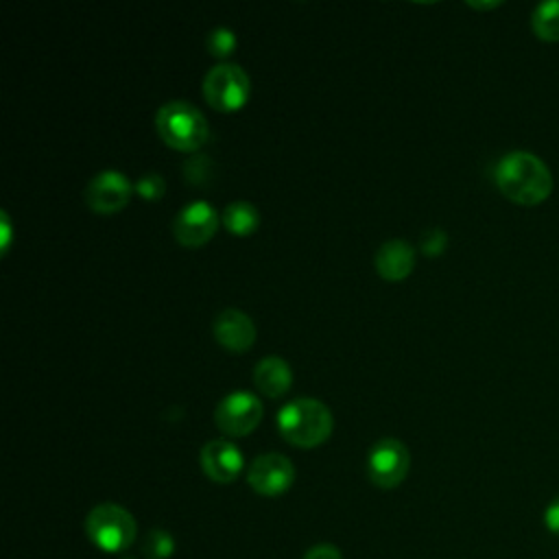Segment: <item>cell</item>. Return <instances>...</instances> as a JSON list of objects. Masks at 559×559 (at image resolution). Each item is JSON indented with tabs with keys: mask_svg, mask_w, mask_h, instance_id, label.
<instances>
[{
	"mask_svg": "<svg viewBox=\"0 0 559 559\" xmlns=\"http://www.w3.org/2000/svg\"><path fill=\"white\" fill-rule=\"evenodd\" d=\"M498 190L518 205H539L552 192L550 168L528 151H511L500 157L493 170Z\"/></svg>",
	"mask_w": 559,
	"mask_h": 559,
	"instance_id": "6da1fadb",
	"label": "cell"
},
{
	"mask_svg": "<svg viewBox=\"0 0 559 559\" xmlns=\"http://www.w3.org/2000/svg\"><path fill=\"white\" fill-rule=\"evenodd\" d=\"M277 428L282 437L299 448L323 443L332 428V411L317 397H295L277 411Z\"/></svg>",
	"mask_w": 559,
	"mask_h": 559,
	"instance_id": "7a4b0ae2",
	"label": "cell"
},
{
	"mask_svg": "<svg viewBox=\"0 0 559 559\" xmlns=\"http://www.w3.org/2000/svg\"><path fill=\"white\" fill-rule=\"evenodd\" d=\"M159 138L179 151H197L205 144L210 129L205 116L188 100H168L155 114Z\"/></svg>",
	"mask_w": 559,
	"mask_h": 559,
	"instance_id": "3957f363",
	"label": "cell"
},
{
	"mask_svg": "<svg viewBox=\"0 0 559 559\" xmlns=\"http://www.w3.org/2000/svg\"><path fill=\"white\" fill-rule=\"evenodd\" d=\"M85 533L94 546L107 552H120L135 542L133 515L114 502L96 504L85 518Z\"/></svg>",
	"mask_w": 559,
	"mask_h": 559,
	"instance_id": "277c9868",
	"label": "cell"
},
{
	"mask_svg": "<svg viewBox=\"0 0 559 559\" xmlns=\"http://www.w3.org/2000/svg\"><path fill=\"white\" fill-rule=\"evenodd\" d=\"M203 96L218 111H236L249 98V76L231 61H221L203 76Z\"/></svg>",
	"mask_w": 559,
	"mask_h": 559,
	"instance_id": "5b68a950",
	"label": "cell"
},
{
	"mask_svg": "<svg viewBox=\"0 0 559 559\" xmlns=\"http://www.w3.org/2000/svg\"><path fill=\"white\" fill-rule=\"evenodd\" d=\"M411 454L408 448L395 437L378 439L367 454V476L382 489L397 487L408 472Z\"/></svg>",
	"mask_w": 559,
	"mask_h": 559,
	"instance_id": "8992f818",
	"label": "cell"
},
{
	"mask_svg": "<svg viewBox=\"0 0 559 559\" xmlns=\"http://www.w3.org/2000/svg\"><path fill=\"white\" fill-rule=\"evenodd\" d=\"M262 402L255 393L251 391H231L225 397H221L216 411H214V421L216 426L229 435V437H245L249 435L262 419Z\"/></svg>",
	"mask_w": 559,
	"mask_h": 559,
	"instance_id": "52a82bcc",
	"label": "cell"
},
{
	"mask_svg": "<svg viewBox=\"0 0 559 559\" xmlns=\"http://www.w3.org/2000/svg\"><path fill=\"white\" fill-rule=\"evenodd\" d=\"M218 227V214L205 199L186 203L173 218V234L183 247H201L207 242Z\"/></svg>",
	"mask_w": 559,
	"mask_h": 559,
	"instance_id": "ba28073f",
	"label": "cell"
},
{
	"mask_svg": "<svg viewBox=\"0 0 559 559\" xmlns=\"http://www.w3.org/2000/svg\"><path fill=\"white\" fill-rule=\"evenodd\" d=\"M133 183L120 170L107 168L96 173L85 186V201L98 214H111L127 205Z\"/></svg>",
	"mask_w": 559,
	"mask_h": 559,
	"instance_id": "9c48e42d",
	"label": "cell"
},
{
	"mask_svg": "<svg viewBox=\"0 0 559 559\" xmlns=\"http://www.w3.org/2000/svg\"><path fill=\"white\" fill-rule=\"evenodd\" d=\"M247 480L251 489L260 496H280L293 485L295 467L284 454L266 452L251 461L247 469Z\"/></svg>",
	"mask_w": 559,
	"mask_h": 559,
	"instance_id": "30bf717a",
	"label": "cell"
},
{
	"mask_svg": "<svg viewBox=\"0 0 559 559\" xmlns=\"http://www.w3.org/2000/svg\"><path fill=\"white\" fill-rule=\"evenodd\" d=\"M212 332L214 338L231 352H245L255 341V325L251 317L238 308H223L212 321Z\"/></svg>",
	"mask_w": 559,
	"mask_h": 559,
	"instance_id": "8fae6325",
	"label": "cell"
},
{
	"mask_svg": "<svg viewBox=\"0 0 559 559\" xmlns=\"http://www.w3.org/2000/svg\"><path fill=\"white\" fill-rule=\"evenodd\" d=\"M201 467L216 483H231L242 472V452L227 439H212L201 448Z\"/></svg>",
	"mask_w": 559,
	"mask_h": 559,
	"instance_id": "7c38bea8",
	"label": "cell"
},
{
	"mask_svg": "<svg viewBox=\"0 0 559 559\" xmlns=\"http://www.w3.org/2000/svg\"><path fill=\"white\" fill-rule=\"evenodd\" d=\"M415 266V249L402 238L382 242L376 251V269L389 282L404 280Z\"/></svg>",
	"mask_w": 559,
	"mask_h": 559,
	"instance_id": "4fadbf2b",
	"label": "cell"
},
{
	"mask_svg": "<svg viewBox=\"0 0 559 559\" xmlns=\"http://www.w3.org/2000/svg\"><path fill=\"white\" fill-rule=\"evenodd\" d=\"M253 382L264 395L277 397L290 389V382H293L290 365L280 356H264L262 360L255 362Z\"/></svg>",
	"mask_w": 559,
	"mask_h": 559,
	"instance_id": "5bb4252c",
	"label": "cell"
},
{
	"mask_svg": "<svg viewBox=\"0 0 559 559\" xmlns=\"http://www.w3.org/2000/svg\"><path fill=\"white\" fill-rule=\"evenodd\" d=\"M221 221L231 234L247 236V234L255 231V227L260 225V212L251 201L238 199V201H231L225 205Z\"/></svg>",
	"mask_w": 559,
	"mask_h": 559,
	"instance_id": "9a60e30c",
	"label": "cell"
},
{
	"mask_svg": "<svg viewBox=\"0 0 559 559\" xmlns=\"http://www.w3.org/2000/svg\"><path fill=\"white\" fill-rule=\"evenodd\" d=\"M531 28L542 41H559V0H548L531 13Z\"/></svg>",
	"mask_w": 559,
	"mask_h": 559,
	"instance_id": "2e32d148",
	"label": "cell"
},
{
	"mask_svg": "<svg viewBox=\"0 0 559 559\" xmlns=\"http://www.w3.org/2000/svg\"><path fill=\"white\" fill-rule=\"evenodd\" d=\"M175 550V539L162 528H153L142 539V555L146 559H166Z\"/></svg>",
	"mask_w": 559,
	"mask_h": 559,
	"instance_id": "e0dca14e",
	"label": "cell"
},
{
	"mask_svg": "<svg viewBox=\"0 0 559 559\" xmlns=\"http://www.w3.org/2000/svg\"><path fill=\"white\" fill-rule=\"evenodd\" d=\"M205 46H207L210 55L223 59V57L234 52V48H236V33L229 26H216V28H212L207 33Z\"/></svg>",
	"mask_w": 559,
	"mask_h": 559,
	"instance_id": "ac0fdd59",
	"label": "cell"
},
{
	"mask_svg": "<svg viewBox=\"0 0 559 559\" xmlns=\"http://www.w3.org/2000/svg\"><path fill=\"white\" fill-rule=\"evenodd\" d=\"M133 190L146 199V201H157L162 199L164 190H166V181L159 173H144L135 183H133Z\"/></svg>",
	"mask_w": 559,
	"mask_h": 559,
	"instance_id": "d6986e66",
	"label": "cell"
},
{
	"mask_svg": "<svg viewBox=\"0 0 559 559\" xmlns=\"http://www.w3.org/2000/svg\"><path fill=\"white\" fill-rule=\"evenodd\" d=\"M186 179L192 183H203L212 173V162L207 155H194L183 164Z\"/></svg>",
	"mask_w": 559,
	"mask_h": 559,
	"instance_id": "ffe728a7",
	"label": "cell"
},
{
	"mask_svg": "<svg viewBox=\"0 0 559 559\" xmlns=\"http://www.w3.org/2000/svg\"><path fill=\"white\" fill-rule=\"evenodd\" d=\"M448 245V234L441 229V227H430L421 234V240H419V249L426 253V255H439Z\"/></svg>",
	"mask_w": 559,
	"mask_h": 559,
	"instance_id": "44dd1931",
	"label": "cell"
},
{
	"mask_svg": "<svg viewBox=\"0 0 559 559\" xmlns=\"http://www.w3.org/2000/svg\"><path fill=\"white\" fill-rule=\"evenodd\" d=\"M544 526L559 537V496L555 500L548 502L546 511H544Z\"/></svg>",
	"mask_w": 559,
	"mask_h": 559,
	"instance_id": "7402d4cb",
	"label": "cell"
},
{
	"mask_svg": "<svg viewBox=\"0 0 559 559\" xmlns=\"http://www.w3.org/2000/svg\"><path fill=\"white\" fill-rule=\"evenodd\" d=\"M304 559H343L338 548L332 546V544H319V546H312Z\"/></svg>",
	"mask_w": 559,
	"mask_h": 559,
	"instance_id": "603a6c76",
	"label": "cell"
},
{
	"mask_svg": "<svg viewBox=\"0 0 559 559\" xmlns=\"http://www.w3.org/2000/svg\"><path fill=\"white\" fill-rule=\"evenodd\" d=\"M2 229H4V242H2V251H4L9 247V218L4 212H2Z\"/></svg>",
	"mask_w": 559,
	"mask_h": 559,
	"instance_id": "cb8c5ba5",
	"label": "cell"
},
{
	"mask_svg": "<svg viewBox=\"0 0 559 559\" xmlns=\"http://www.w3.org/2000/svg\"><path fill=\"white\" fill-rule=\"evenodd\" d=\"M472 9H496L500 2H467Z\"/></svg>",
	"mask_w": 559,
	"mask_h": 559,
	"instance_id": "d4e9b609",
	"label": "cell"
}]
</instances>
